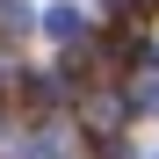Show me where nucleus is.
I'll use <instances>...</instances> for the list:
<instances>
[{"label":"nucleus","mask_w":159,"mask_h":159,"mask_svg":"<svg viewBox=\"0 0 159 159\" xmlns=\"http://www.w3.org/2000/svg\"><path fill=\"white\" fill-rule=\"evenodd\" d=\"M51 36H80V15L72 7H51Z\"/></svg>","instance_id":"obj_1"}]
</instances>
